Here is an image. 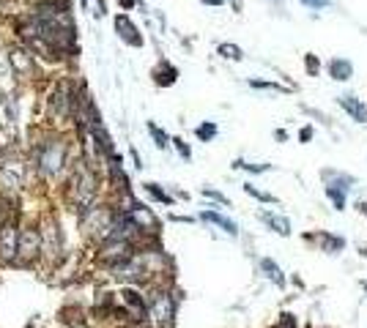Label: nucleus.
Here are the masks:
<instances>
[{"instance_id":"c756f323","label":"nucleus","mask_w":367,"mask_h":328,"mask_svg":"<svg viewBox=\"0 0 367 328\" xmlns=\"http://www.w3.org/2000/svg\"><path fill=\"white\" fill-rule=\"evenodd\" d=\"M203 3H208V6H220L222 0H203Z\"/></svg>"},{"instance_id":"2f4dec72","label":"nucleus","mask_w":367,"mask_h":328,"mask_svg":"<svg viewBox=\"0 0 367 328\" xmlns=\"http://www.w3.org/2000/svg\"><path fill=\"white\" fill-rule=\"evenodd\" d=\"M3 102H6V96H3V90H0V104H3Z\"/></svg>"},{"instance_id":"7c9ffc66","label":"nucleus","mask_w":367,"mask_h":328,"mask_svg":"<svg viewBox=\"0 0 367 328\" xmlns=\"http://www.w3.org/2000/svg\"><path fill=\"white\" fill-rule=\"evenodd\" d=\"M121 6L123 8H129V6H132V0H121Z\"/></svg>"},{"instance_id":"b1692460","label":"nucleus","mask_w":367,"mask_h":328,"mask_svg":"<svg viewBox=\"0 0 367 328\" xmlns=\"http://www.w3.org/2000/svg\"><path fill=\"white\" fill-rule=\"evenodd\" d=\"M145 192H148L154 200H159V203H170V197H167V194H164V192L157 184H145Z\"/></svg>"},{"instance_id":"39448f33","label":"nucleus","mask_w":367,"mask_h":328,"mask_svg":"<svg viewBox=\"0 0 367 328\" xmlns=\"http://www.w3.org/2000/svg\"><path fill=\"white\" fill-rule=\"evenodd\" d=\"M39 257H41L39 230H33V227L20 230V238H17V260H20L22 266H33Z\"/></svg>"},{"instance_id":"dca6fc26","label":"nucleus","mask_w":367,"mask_h":328,"mask_svg":"<svg viewBox=\"0 0 367 328\" xmlns=\"http://www.w3.org/2000/svg\"><path fill=\"white\" fill-rule=\"evenodd\" d=\"M340 104L346 107L348 115H351V118H356V121L367 123V107H365L362 102H356L354 96H343V99H340Z\"/></svg>"},{"instance_id":"6ab92c4d","label":"nucleus","mask_w":367,"mask_h":328,"mask_svg":"<svg viewBox=\"0 0 367 328\" xmlns=\"http://www.w3.org/2000/svg\"><path fill=\"white\" fill-rule=\"evenodd\" d=\"M154 77H157L159 85H173V82H176V69H173V66H162Z\"/></svg>"},{"instance_id":"5701e85b","label":"nucleus","mask_w":367,"mask_h":328,"mask_svg":"<svg viewBox=\"0 0 367 328\" xmlns=\"http://www.w3.org/2000/svg\"><path fill=\"white\" fill-rule=\"evenodd\" d=\"M220 52H222L225 58H230V61H242V49H239V47H233V44H222V47H220Z\"/></svg>"},{"instance_id":"4be33fe9","label":"nucleus","mask_w":367,"mask_h":328,"mask_svg":"<svg viewBox=\"0 0 367 328\" xmlns=\"http://www.w3.org/2000/svg\"><path fill=\"white\" fill-rule=\"evenodd\" d=\"M148 131H151V137L157 140V145L159 148H167V134H164L159 126H154V123H148Z\"/></svg>"},{"instance_id":"20e7f679","label":"nucleus","mask_w":367,"mask_h":328,"mask_svg":"<svg viewBox=\"0 0 367 328\" xmlns=\"http://www.w3.org/2000/svg\"><path fill=\"white\" fill-rule=\"evenodd\" d=\"M22 181H25V162H22V156L6 153L0 159V186H3V192H11V194L20 192Z\"/></svg>"},{"instance_id":"a878e982","label":"nucleus","mask_w":367,"mask_h":328,"mask_svg":"<svg viewBox=\"0 0 367 328\" xmlns=\"http://www.w3.org/2000/svg\"><path fill=\"white\" fill-rule=\"evenodd\" d=\"M247 194H252V197H258V200H266V203H271V194H266V192H261V189H255V186H244Z\"/></svg>"},{"instance_id":"aec40b11","label":"nucleus","mask_w":367,"mask_h":328,"mask_svg":"<svg viewBox=\"0 0 367 328\" xmlns=\"http://www.w3.org/2000/svg\"><path fill=\"white\" fill-rule=\"evenodd\" d=\"M261 268H264V271H266V276H269V279H274L277 285H283V276H280V268L274 266L271 260H264V263H261Z\"/></svg>"},{"instance_id":"6e6552de","label":"nucleus","mask_w":367,"mask_h":328,"mask_svg":"<svg viewBox=\"0 0 367 328\" xmlns=\"http://www.w3.org/2000/svg\"><path fill=\"white\" fill-rule=\"evenodd\" d=\"M151 317L162 328H170L173 317H176V298L170 293H154V298H151Z\"/></svg>"},{"instance_id":"2eb2a0df","label":"nucleus","mask_w":367,"mask_h":328,"mask_svg":"<svg viewBox=\"0 0 367 328\" xmlns=\"http://www.w3.org/2000/svg\"><path fill=\"white\" fill-rule=\"evenodd\" d=\"M201 219H203V222H211V225H217V227H222L227 235H239L236 222H230L227 216H220V213H214V211H203V213H201Z\"/></svg>"},{"instance_id":"f257e3e1","label":"nucleus","mask_w":367,"mask_h":328,"mask_svg":"<svg viewBox=\"0 0 367 328\" xmlns=\"http://www.w3.org/2000/svg\"><path fill=\"white\" fill-rule=\"evenodd\" d=\"M96 186H99V181H96L94 170L88 164H77L74 175H72V189H69V200L77 205V211H85L88 205L94 203Z\"/></svg>"},{"instance_id":"9d476101","label":"nucleus","mask_w":367,"mask_h":328,"mask_svg":"<svg viewBox=\"0 0 367 328\" xmlns=\"http://www.w3.org/2000/svg\"><path fill=\"white\" fill-rule=\"evenodd\" d=\"M126 216L132 219V225L137 227V233H157L159 230V219L140 203H132L129 205V211H126Z\"/></svg>"},{"instance_id":"4468645a","label":"nucleus","mask_w":367,"mask_h":328,"mask_svg":"<svg viewBox=\"0 0 367 328\" xmlns=\"http://www.w3.org/2000/svg\"><path fill=\"white\" fill-rule=\"evenodd\" d=\"M121 298H123V304H126V309L132 312V317H135L137 323L145 320V301H143V295H140L137 290H123Z\"/></svg>"},{"instance_id":"bb28decb","label":"nucleus","mask_w":367,"mask_h":328,"mask_svg":"<svg viewBox=\"0 0 367 328\" xmlns=\"http://www.w3.org/2000/svg\"><path fill=\"white\" fill-rule=\"evenodd\" d=\"M305 6H310V8H324V6H329V0H302Z\"/></svg>"},{"instance_id":"cd10ccee","label":"nucleus","mask_w":367,"mask_h":328,"mask_svg":"<svg viewBox=\"0 0 367 328\" xmlns=\"http://www.w3.org/2000/svg\"><path fill=\"white\" fill-rule=\"evenodd\" d=\"M173 143H176V148H179V153H181L184 159H189V148L184 145V140H173Z\"/></svg>"},{"instance_id":"f8f14e48","label":"nucleus","mask_w":367,"mask_h":328,"mask_svg":"<svg viewBox=\"0 0 367 328\" xmlns=\"http://www.w3.org/2000/svg\"><path fill=\"white\" fill-rule=\"evenodd\" d=\"M115 30H118V36H121L126 44H132V47H143V36H140V30L135 28V22L129 20L126 14H118V17H115Z\"/></svg>"},{"instance_id":"1a4fd4ad","label":"nucleus","mask_w":367,"mask_h":328,"mask_svg":"<svg viewBox=\"0 0 367 328\" xmlns=\"http://www.w3.org/2000/svg\"><path fill=\"white\" fill-rule=\"evenodd\" d=\"M132 257V244L129 241H118V238H107L99 252V260L102 263H110V266H118L123 260Z\"/></svg>"},{"instance_id":"f03ea898","label":"nucleus","mask_w":367,"mask_h":328,"mask_svg":"<svg viewBox=\"0 0 367 328\" xmlns=\"http://www.w3.org/2000/svg\"><path fill=\"white\" fill-rule=\"evenodd\" d=\"M66 159H69V145L63 140H50L39 148V172L44 178H55L66 167Z\"/></svg>"},{"instance_id":"c85d7f7f","label":"nucleus","mask_w":367,"mask_h":328,"mask_svg":"<svg viewBox=\"0 0 367 328\" xmlns=\"http://www.w3.org/2000/svg\"><path fill=\"white\" fill-rule=\"evenodd\" d=\"M307 69H310V71H318V61H312V58H307Z\"/></svg>"},{"instance_id":"f3484780","label":"nucleus","mask_w":367,"mask_h":328,"mask_svg":"<svg viewBox=\"0 0 367 328\" xmlns=\"http://www.w3.org/2000/svg\"><path fill=\"white\" fill-rule=\"evenodd\" d=\"M332 77L334 80H351V74H354V66L348 61H332Z\"/></svg>"},{"instance_id":"0eeeda50","label":"nucleus","mask_w":367,"mask_h":328,"mask_svg":"<svg viewBox=\"0 0 367 328\" xmlns=\"http://www.w3.org/2000/svg\"><path fill=\"white\" fill-rule=\"evenodd\" d=\"M17 238H20V227L14 219H6L0 225V260L3 263H14L17 260Z\"/></svg>"},{"instance_id":"a211bd4d","label":"nucleus","mask_w":367,"mask_h":328,"mask_svg":"<svg viewBox=\"0 0 367 328\" xmlns=\"http://www.w3.org/2000/svg\"><path fill=\"white\" fill-rule=\"evenodd\" d=\"M261 219H264L269 227H274L280 235H288V233H290V225H288V219H283V216H274V213H261Z\"/></svg>"},{"instance_id":"393cba45","label":"nucleus","mask_w":367,"mask_h":328,"mask_svg":"<svg viewBox=\"0 0 367 328\" xmlns=\"http://www.w3.org/2000/svg\"><path fill=\"white\" fill-rule=\"evenodd\" d=\"M214 134H217V126H214V123H205V126L198 129V137H201V140H211Z\"/></svg>"},{"instance_id":"ddd939ff","label":"nucleus","mask_w":367,"mask_h":328,"mask_svg":"<svg viewBox=\"0 0 367 328\" xmlns=\"http://www.w3.org/2000/svg\"><path fill=\"white\" fill-rule=\"evenodd\" d=\"M9 61H11V69L22 74V77H28V74H33V55L25 49V47H14L11 52H9Z\"/></svg>"},{"instance_id":"423d86ee","label":"nucleus","mask_w":367,"mask_h":328,"mask_svg":"<svg viewBox=\"0 0 367 328\" xmlns=\"http://www.w3.org/2000/svg\"><path fill=\"white\" fill-rule=\"evenodd\" d=\"M39 235H41V254H47L50 260H58V257H61V252H63V244H61V230H58V222H55L52 216H47V219H44Z\"/></svg>"},{"instance_id":"72a5a7b5","label":"nucleus","mask_w":367,"mask_h":328,"mask_svg":"<svg viewBox=\"0 0 367 328\" xmlns=\"http://www.w3.org/2000/svg\"><path fill=\"white\" fill-rule=\"evenodd\" d=\"M365 287H367V285H365Z\"/></svg>"},{"instance_id":"412c9836","label":"nucleus","mask_w":367,"mask_h":328,"mask_svg":"<svg viewBox=\"0 0 367 328\" xmlns=\"http://www.w3.org/2000/svg\"><path fill=\"white\" fill-rule=\"evenodd\" d=\"M327 192H329V197H332V203L337 205V208H343V205H346V189H334V186H329Z\"/></svg>"},{"instance_id":"7ed1b4c3","label":"nucleus","mask_w":367,"mask_h":328,"mask_svg":"<svg viewBox=\"0 0 367 328\" xmlns=\"http://www.w3.org/2000/svg\"><path fill=\"white\" fill-rule=\"evenodd\" d=\"M110 222H113V211L104 205H88L82 211V233L88 238H107Z\"/></svg>"},{"instance_id":"473e14b6","label":"nucleus","mask_w":367,"mask_h":328,"mask_svg":"<svg viewBox=\"0 0 367 328\" xmlns=\"http://www.w3.org/2000/svg\"><path fill=\"white\" fill-rule=\"evenodd\" d=\"M74 328H85V326H82V323H77V326H74Z\"/></svg>"},{"instance_id":"9b49d317","label":"nucleus","mask_w":367,"mask_h":328,"mask_svg":"<svg viewBox=\"0 0 367 328\" xmlns=\"http://www.w3.org/2000/svg\"><path fill=\"white\" fill-rule=\"evenodd\" d=\"M72 110H74V96H72L69 85H58V90L50 99V112L55 118H66V115H72Z\"/></svg>"}]
</instances>
